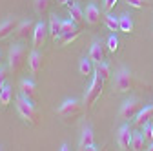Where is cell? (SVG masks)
<instances>
[{
    "instance_id": "cell-1",
    "label": "cell",
    "mask_w": 153,
    "mask_h": 151,
    "mask_svg": "<svg viewBox=\"0 0 153 151\" xmlns=\"http://www.w3.org/2000/svg\"><path fill=\"white\" fill-rule=\"evenodd\" d=\"M16 111L18 115H20V118H24L27 124L35 126L36 124V109H35V104L31 100V97H27L26 93H18L16 97Z\"/></svg>"
},
{
    "instance_id": "cell-2",
    "label": "cell",
    "mask_w": 153,
    "mask_h": 151,
    "mask_svg": "<svg viewBox=\"0 0 153 151\" xmlns=\"http://www.w3.org/2000/svg\"><path fill=\"white\" fill-rule=\"evenodd\" d=\"M24 55H26V47L22 44H15L9 49L7 55V69L11 73H18L24 66Z\"/></svg>"
},
{
    "instance_id": "cell-3",
    "label": "cell",
    "mask_w": 153,
    "mask_h": 151,
    "mask_svg": "<svg viewBox=\"0 0 153 151\" xmlns=\"http://www.w3.org/2000/svg\"><path fill=\"white\" fill-rule=\"evenodd\" d=\"M102 86H104V78L100 77V73H97L93 77V82L89 84V87L86 89V95H84V104L88 107L93 106V102L97 100L100 97V93H102Z\"/></svg>"
},
{
    "instance_id": "cell-4",
    "label": "cell",
    "mask_w": 153,
    "mask_h": 151,
    "mask_svg": "<svg viewBox=\"0 0 153 151\" xmlns=\"http://www.w3.org/2000/svg\"><path fill=\"white\" fill-rule=\"evenodd\" d=\"M133 87V75L128 67H120L115 75V91L117 93H126Z\"/></svg>"
},
{
    "instance_id": "cell-5",
    "label": "cell",
    "mask_w": 153,
    "mask_h": 151,
    "mask_svg": "<svg viewBox=\"0 0 153 151\" xmlns=\"http://www.w3.org/2000/svg\"><path fill=\"white\" fill-rule=\"evenodd\" d=\"M80 111H82V107H80V102L76 100V98H66L62 104H60V107H59V115L62 117V118H75V117H79L80 115Z\"/></svg>"
},
{
    "instance_id": "cell-6",
    "label": "cell",
    "mask_w": 153,
    "mask_h": 151,
    "mask_svg": "<svg viewBox=\"0 0 153 151\" xmlns=\"http://www.w3.org/2000/svg\"><path fill=\"white\" fill-rule=\"evenodd\" d=\"M140 107H142V104L137 98H128V100H124V104L119 109V117L124 118V120L126 118H135V115L140 111Z\"/></svg>"
},
{
    "instance_id": "cell-7",
    "label": "cell",
    "mask_w": 153,
    "mask_h": 151,
    "mask_svg": "<svg viewBox=\"0 0 153 151\" xmlns=\"http://www.w3.org/2000/svg\"><path fill=\"white\" fill-rule=\"evenodd\" d=\"M48 35H49V27L44 20L40 22H36L35 27H33V46L38 49V47H42L48 40Z\"/></svg>"
},
{
    "instance_id": "cell-8",
    "label": "cell",
    "mask_w": 153,
    "mask_h": 151,
    "mask_svg": "<svg viewBox=\"0 0 153 151\" xmlns=\"http://www.w3.org/2000/svg\"><path fill=\"white\" fill-rule=\"evenodd\" d=\"M131 138H133V131L129 129L128 124L120 126L117 131V144L120 146V149H129L131 147Z\"/></svg>"
},
{
    "instance_id": "cell-9",
    "label": "cell",
    "mask_w": 153,
    "mask_h": 151,
    "mask_svg": "<svg viewBox=\"0 0 153 151\" xmlns=\"http://www.w3.org/2000/svg\"><path fill=\"white\" fill-rule=\"evenodd\" d=\"M79 147L80 149H99V146H95V135H93V129L89 126H86L82 129V135L79 140Z\"/></svg>"
},
{
    "instance_id": "cell-10",
    "label": "cell",
    "mask_w": 153,
    "mask_h": 151,
    "mask_svg": "<svg viewBox=\"0 0 153 151\" xmlns=\"http://www.w3.org/2000/svg\"><path fill=\"white\" fill-rule=\"evenodd\" d=\"M18 26V18L16 16H7L0 22V38H6L7 35H11Z\"/></svg>"
},
{
    "instance_id": "cell-11",
    "label": "cell",
    "mask_w": 153,
    "mask_h": 151,
    "mask_svg": "<svg viewBox=\"0 0 153 151\" xmlns=\"http://www.w3.org/2000/svg\"><path fill=\"white\" fill-rule=\"evenodd\" d=\"M42 62H44L42 53H38L36 49L29 53V56H27V66H29V71H31L33 75H36L38 71L42 69Z\"/></svg>"
},
{
    "instance_id": "cell-12",
    "label": "cell",
    "mask_w": 153,
    "mask_h": 151,
    "mask_svg": "<svg viewBox=\"0 0 153 151\" xmlns=\"http://www.w3.org/2000/svg\"><path fill=\"white\" fill-rule=\"evenodd\" d=\"M151 117H153V104L140 107V111L135 115V118H133V124L139 126V127H142L148 120H151Z\"/></svg>"
},
{
    "instance_id": "cell-13",
    "label": "cell",
    "mask_w": 153,
    "mask_h": 151,
    "mask_svg": "<svg viewBox=\"0 0 153 151\" xmlns=\"http://www.w3.org/2000/svg\"><path fill=\"white\" fill-rule=\"evenodd\" d=\"M88 56H89V58H91L95 64H100V62H104V47H102V44H100L99 40H93V42H91Z\"/></svg>"
},
{
    "instance_id": "cell-14",
    "label": "cell",
    "mask_w": 153,
    "mask_h": 151,
    "mask_svg": "<svg viewBox=\"0 0 153 151\" xmlns=\"http://www.w3.org/2000/svg\"><path fill=\"white\" fill-rule=\"evenodd\" d=\"M48 27H49V35H51V38L55 40V44L59 42V36H60V31H62V20L56 15H51L49 16V24H48Z\"/></svg>"
},
{
    "instance_id": "cell-15",
    "label": "cell",
    "mask_w": 153,
    "mask_h": 151,
    "mask_svg": "<svg viewBox=\"0 0 153 151\" xmlns=\"http://www.w3.org/2000/svg\"><path fill=\"white\" fill-rule=\"evenodd\" d=\"M84 16H86V24L89 26H97L100 22V9L95 6V4H89L84 11Z\"/></svg>"
},
{
    "instance_id": "cell-16",
    "label": "cell",
    "mask_w": 153,
    "mask_h": 151,
    "mask_svg": "<svg viewBox=\"0 0 153 151\" xmlns=\"http://www.w3.org/2000/svg\"><path fill=\"white\" fill-rule=\"evenodd\" d=\"M31 27H35V26H33V20H31V18H26V20L18 22L15 33H16L18 38H26V36L29 35V31H31Z\"/></svg>"
},
{
    "instance_id": "cell-17",
    "label": "cell",
    "mask_w": 153,
    "mask_h": 151,
    "mask_svg": "<svg viewBox=\"0 0 153 151\" xmlns=\"http://www.w3.org/2000/svg\"><path fill=\"white\" fill-rule=\"evenodd\" d=\"M79 73L84 75V77H91V73H93V60L89 58V56H82V58L79 60Z\"/></svg>"
},
{
    "instance_id": "cell-18",
    "label": "cell",
    "mask_w": 153,
    "mask_h": 151,
    "mask_svg": "<svg viewBox=\"0 0 153 151\" xmlns=\"http://www.w3.org/2000/svg\"><path fill=\"white\" fill-rule=\"evenodd\" d=\"M69 16L73 18V20L79 24V26H82L84 22H86V16H84V11H82V7L79 6V4H73L71 7H69Z\"/></svg>"
},
{
    "instance_id": "cell-19",
    "label": "cell",
    "mask_w": 153,
    "mask_h": 151,
    "mask_svg": "<svg viewBox=\"0 0 153 151\" xmlns=\"http://www.w3.org/2000/svg\"><path fill=\"white\" fill-rule=\"evenodd\" d=\"M20 91L26 93L27 97L35 98V95H36V86H35V82L31 78H22L20 80Z\"/></svg>"
},
{
    "instance_id": "cell-20",
    "label": "cell",
    "mask_w": 153,
    "mask_h": 151,
    "mask_svg": "<svg viewBox=\"0 0 153 151\" xmlns=\"http://www.w3.org/2000/svg\"><path fill=\"white\" fill-rule=\"evenodd\" d=\"M119 24H120V31L122 33H131L133 31V18L129 13H122L119 16Z\"/></svg>"
},
{
    "instance_id": "cell-21",
    "label": "cell",
    "mask_w": 153,
    "mask_h": 151,
    "mask_svg": "<svg viewBox=\"0 0 153 151\" xmlns=\"http://www.w3.org/2000/svg\"><path fill=\"white\" fill-rule=\"evenodd\" d=\"M11 98H13V86L6 84L4 89L0 91V106H2V107H7L9 102H11Z\"/></svg>"
},
{
    "instance_id": "cell-22",
    "label": "cell",
    "mask_w": 153,
    "mask_h": 151,
    "mask_svg": "<svg viewBox=\"0 0 153 151\" xmlns=\"http://www.w3.org/2000/svg\"><path fill=\"white\" fill-rule=\"evenodd\" d=\"M104 26L109 29V31H120V24H119V16H115V15H106L104 16Z\"/></svg>"
},
{
    "instance_id": "cell-23",
    "label": "cell",
    "mask_w": 153,
    "mask_h": 151,
    "mask_svg": "<svg viewBox=\"0 0 153 151\" xmlns=\"http://www.w3.org/2000/svg\"><path fill=\"white\" fill-rule=\"evenodd\" d=\"M146 146V138L142 133H133V138H131V149H135V151H140L144 149Z\"/></svg>"
},
{
    "instance_id": "cell-24",
    "label": "cell",
    "mask_w": 153,
    "mask_h": 151,
    "mask_svg": "<svg viewBox=\"0 0 153 151\" xmlns=\"http://www.w3.org/2000/svg\"><path fill=\"white\" fill-rule=\"evenodd\" d=\"M119 46H120L119 36L115 35V33H111V35L108 36V49H109V53H117V51H119Z\"/></svg>"
},
{
    "instance_id": "cell-25",
    "label": "cell",
    "mask_w": 153,
    "mask_h": 151,
    "mask_svg": "<svg viewBox=\"0 0 153 151\" xmlns=\"http://www.w3.org/2000/svg\"><path fill=\"white\" fill-rule=\"evenodd\" d=\"M33 6H35V11L38 15H44L49 7V0H33Z\"/></svg>"
},
{
    "instance_id": "cell-26",
    "label": "cell",
    "mask_w": 153,
    "mask_h": 151,
    "mask_svg": "<svg viewBox=\"0 0 153 151\" xmlns=\"http://www.w3.org/2000/svg\"><path fill=\"white\" fill-rule=\"evenodd\" d=\"M97 73H100V77L104 78V82L109 78V75H111V67H109V64L108 62H100L99 64V67H97Z\"/></svg>"
},
{
    "instance_id": "cell-27",
    "label": "cell",
    "mask_w": 153,
    "mask_h": 151,
    "mask_svg": "<svg viewBox=\"0 0 153 151\" xmlns=\"http://www.w3.org/2000/svg\"><path fill=\"white\" fill-rule=\"evenodd\" d=\"M142 135H144V138H146L148 142H153V124H151L149 120L142 126Z\"/></svg>"
},
{
    "instance_id": "cell-28",
    "label": "cell",
    "mask_w": 153,
    "mask_h": 151,
    "mask_svg": "<svg viewBox=\"0 0 153 151\" xmlns=\"http://www.w3.org/2000/svg\"><path fill=\"white\" fill-rule=\"evenodd\" d=\"M126 2H128L131 7H135V9H142V7H146V6H148L146 0H126Z\"/></svg>"
},
{
    "instance_id": "cell-29",
    "label": "cell",
    "mask_w": 153,
    "mask_h": 151,
    "mask_svg": "<svg viewBox=\"0 0 153 151\" xmlns=\"http://www.w3.org/2000/svg\"><path fill=\"white\" fill-rule=\"evenodd\" d=\"M6 86V67H0V91Z\"/></svg>"
},
{
    "instance_id": "cell-30",
    "label": "cell",
    "mask_w": 153,
    "mask_h": 151,
    "mask_svg": "<svg viewBox=\"0 0 153 151\" xmlns=\"http://www.w3.org/2000/svg\"><path fill=\"white\" fill-rule=\"evenodd\" d=\"M119 0H104V9L106 11H109V9H113L115 7V4H117Z\"/></svg>"
},
{
    "instance_id": "cell-31",
    "label": "cell",
    "mask_w": 153,
    "mask_h": 151,
    "mask_svg": "<svg viewBox=\"0 0 153 151\" xmlns=\"http://www.w3.org/2000/svg\"><path fill=\"white\" fill-rule=\"evenodd\" d=\"M68 149H69V146H68V144H66V142H64V144H62V146H60V151H68Z\"/></svg>"
},
{
    "instance_id": "cell-32",
    "label": "cell",
    "mask_w": 153,
    "mask_h": 151,
    "mask_svg": "<svg viewBox=\"0 0 153 151\" xmlns=\"http://www.w3.org/2000/svg\"><path fill=\"white\" fill-rule=\"evenodd\" d=\"M56 2H59L60 6H64V4H68V2H71V0H56Z\"/></svg>"
},
{
    "instance_id": "cell-33",
    "label": "cell",
    "mask_w": 153,
    "mask_h": 151,
    "mask_svg": "<svg viewBox=\"0 0 153 151\" xmlns=\"http://www.w3.org/2000/svg\"><path fill=\"white\" fill-rule=\"evenodd\" d=\"M146 149H148V151H153V142H151V144H149V147H146Z\"/></svg>"
},
{
    "instance_id": "cell-34",
    "label": "cell",
    "mask_w": 153,
    "mask_h": 151,
    "mask_svg": "<svg viewBox=\"0 0 153 151\" xmlns=\"http://www.w3.org/2000/svg\"><path fill=\"white\" fill-rule=\"evenodd\" d=\"M0 67H2V51H0Z\"/></svg>"
}]
</instances>
